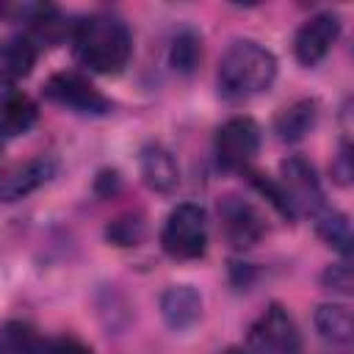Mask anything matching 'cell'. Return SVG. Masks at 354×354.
<instances>
[{"mask_svg":"<svg viewBox=\"0 0 354 354\" xmlns=\"http://www.w3.org/2000/svg\"><path fill=\"white\" fill-rule=\"evenodd\" d=\"M75 55L83 66L100 75H116L127 66L133 53V36L122 17L97 11L80 17L69 28Z\"/></svg>","mask_w":354,"mask_h":354,"instance_id":"obj_1","label":"cell"},{"mask_svg":"<svg viewBox=\"0 0 354 354\" xmlns=\"http://www.w3.org/2000/svg\"><path fill=\"white\" fill-rule=\"evenodd\" d=\"M277 77V55L252 39H238L218 61V91L227 100H249Z\"/></svg>","mask_w":354,"mask_h":354,"instance_id":"obj_2","label":"cell"},{"mask_svg":"<svg viewBox=\"0 0 354 354\" xmlns=\"http://www.w3.org/2000/svg\"><path fill=\"white\" fill-rule=\"evenodd\" d=\"M160 246L166 254L177 260H196L207 249V216L205 207L196 202H180L163 230H160Z\"/></svg>","mask_w":354,"mask_h":354,"instance_id":"obj_3","label":"cell"},{"mask_svg":"<svg viewBox=\"0 0 354 354\" xmlns=\"http://www.w3.org/2000/svg\"><path fill=\"white\" fill-rule=\"evenodd\" d=\"M249 351L252 354H299L301 335L296 321L282 304H268L254 324L249 326Z\"/></svg>","mask_w":354,"mask_h":354,"instance_id":"obj_4","label":"cell"},{"mask_svg":"<svg viewBox=\"0 0 354 354\" xmlns=\"http://www.w3.org/2000/svg\"><path fill=\"white\" fill-rule=\"evenodd\" d=\"M277 185H279V191H282L293 216H299V213L315 216L326 207L324 205V188H321V180H318L315 169L299 155H290V158L282 160Z\"/></svg>","mask_w":354,"mask_h":354,"instance_id":"obj_5","label":"cell"},{"mask_svg":"<svg viewBox=\"0 0 354 354\" xmlns=\"http://www.w3.org/2000/svg\"><path fill=\"white\" fill-rule=\"evenodd\" d=\"M44 97L61 108H69L75 113L100 116L111 111V100L80 72H55L44 83Z\"/></svg>","mask_w":354,"mask_h":354,"instance_id":"obj_6","label":"cell"},{"mask_svg":"<svg viewBox=\"0 0 354 354\" xmlns=\"http://www.w3.org/2000/svg\"><path fill=\"white\" fill-rule=\"evenodd\" d=\"M260 149V127L249 116H232L216 130V158L230 171H243Z\"/></svg>","mask_w":354,"mask_h":354,"instance_id":"obj_7","label":"cell"},{"mask_svg":"<svg viewBox=\"0 0 354 354\" xmlns=\"http://www.w3.org/2000/svg\"><path fill=\"white\" fill-rule=\"evenodd\" d=\"M340 36V17L332 11H318L310 19L301 22V28L293 36V53L299 58V64L304 66H315L326 58V53L332 50V44Z\"/></svg>","mask_w":354,"mask_h":354,"instance_id":"obj_8","label":"cell"},{"mask_svg":"<svg viewBox=\"0 0 354 354\" xmlns=\"http://www.w3.org/2000/svg\"><path fill=\"white\" fill-rule=\"evenodd\" d=\"M218 216H221V230L224 238L235 246V249H249L254 246L263 232H266V221L257 213L254 205H249L241 196H224L218 202Z\"/></svg>","mask_w":354,"mask_h":354,"instance_id":"obj_9","label":"cell"},{"mask_svg":"<svg viewBox=\"0 0 354 354\" xmlns=\"http://www.w3.org/2000/svg\"><path fill=\"white\" fill-rule=\"evenodd\" d=\"M55 174V160L50 155H36L22 163L0 169V202H17L41 188Z\"/></svg>","mask_w":354,"mask_h":354,"instance_id":"obj_10","label":"cell"},{"mask_svg":"<svg viewBox=\"0 0 354 354\" xmlns=\"http://www.w3.org/2000/svg\"><path fill=\"white\" fill-rule=\"evenodd\" d=\"M160 315L169 329L185 332L202 318V296L194 285H169L160 296Z\"/></svg>","mask_w":354,"mask_h":354,"instance_id":"obj_11","label":"cell"},{"mask_svg":"<svg viewBox=\"0 0 354 354\" xmlns=\"http://www.w3.org/2000/svg\"><path fill=\"white\" fill-rule=\"evenodd\" d=\"M36 55H39V44L28 33L8 36L0 44V83L3 86H14L22 77H28L33 72Z\"/></svg>","mask_w":354,"mask_h":354,"instance_id":"obj_12","label":"cell"},{"mask_svg":"<svg viewBox=\"0 0 354 354\" xmlns=\"http://www.w3.org/2000/svg\"><path fill=\"white\" fill-rule=\"evenodd\" d=\"M39 108L22 88H6L0 94V136L14 138L28 133L36 124Z\"/></svg>","mask_w":354,"mask_h":354,"instance_id":"obj_13","label":"cell"},{"mask_svg":"<svg viewBox=\"0 0 354 354\" xmlns=\"http://www.w3.org/2000/svg\"><path fill=\"white\" fill-rule=\"evenodd\" d=\"M141 177L152 191L171 194L180 185V169H177L174 155L160 144L144 147V152H141Z\"/></svg>","mask_w":354,"mask_h":354,"instance_id":"obj_14","label":"cell"},{"mask_svg":"<svg viewBox=\"0 0 354 354\" xmlns=\"http://www.w3.org/2000/svg\"><path fill=\"white\" fill-rule=\"evenodd\" d=\"M315 122H318V102L315 100H296L277 113L274 130L279 133L282 141H299L315 127Z\"/></svg>","mask_w":354,"mask_h":354,"instance_id":"obj_15","label":"cell"},{"mask_svg":"<svg viewBox=\"0 0 354 354\" xmlns=\"http://www.w3.org/2000/svg\"><path fill=\"white\" fill-rule=\"evenodd\" d=\"M313 324L318 329V335L329 343H348L351 332H354V321H351V307L348 304H321L313 315Z\"/></svg>","mask_w":354,"mask_h":354,"instance_id":"obj_16","label":"cell"},{"mask_svg":"<svg viewBox=\"0 0 354 354\" xmlns=\"http://www.w3.org/2000/svg\"><path fill=\"white\" fill-rule=\"evenodd\" d=\"M315 230L337 252H343V254L351 252V224H348V216L346 213L324 207L321 213H315Z\"/></svg>","mask_w":354,"mask_h":354,"instance_id":"obj_17","label":"cell"},{"mask_svg":"<svg viewBox=\"0 0 354 354\" xmlns=\"http://www.w3.org/2000/svg\"><path fill=\"white\" fill-rule=\"evenodd\" d=\"M41 343L36 332L22 321L0 324V354H39Z\"/></svg>","mask_w":354,"mask_h":354,"instance_id":"obj_18","label":"cell"},{"mask_svg":"<svg viewBox=\"0 0 354 354\" xmlns=\"http://www.w3.org/2000/svg\"><path fill=\"white\" fill-rule=\"evenodd\" d=\"M199 58H202V41H199V36L191 33V30L177 33V39L171 41V50H169V61H171V66H174L177 72L188 75V72L196 69Z\"/></svg>","mask_w":354,"mask_h":354,"instance_id":"obj_19","label":"cell"},{"mask_svg":"<svg viewBox=\"0 0 354 354\" xmlns=\"http://www.w3.org/2000/svg\"><path fill=\"white\" fill-rule=\"evenodd\" d=\"M141 235H144V224H141L138 218H133V216L116 218V221H111V227H108V238H111L113 243H119V246H136V243L141 241Z\"/></svg>","mask_w":354,"mask_h":354,"instance_id":"obj_20","label":"cell"},{"mask_svg":"<svg viewBox=\"0 0 354 354\" xmlns=\"http://www.w3.org/2000/svg\"><path fill=\"white\" fill-rule=\"evenodd\" d=\"M39 354H94V351H91V348L83 343V340L64 335V337H53V340L41 343Z\"/></svg>","mask_w":354,"mask_h":354,"instance_id":"obj_21","label":"cell"},{"mask_svg":"<svg viewBox=\"0 0 354 354\" xmlns=\"http://www.w3.org/2000/svg\"><path fill=\"white\" fill-rule=\"evenodd\" d=\"M324 285L329 290H340V293H348L351 290V266L348 263H335L326 268L324 274Z\"/></svg>","mask_w":354,"mask_h":354,"instance_id":"obj_22","label":"cell"},{"mask_svg":"<svg viewBox=\"0 0 354 354\" xmlns=\"http://www.w3.org/2000/svg\"><path fill=\"white\" fill-rule=\"evenodd\" d=\"M332 177L340 185H348V180H351V147H348V141L340 147V152H337V158L332 163Z\"/></svg>","mask_w":354,"mask_h":354,"instance_id":"obj_23","label":"cell"},{"mask_svg":"<svg viewBox=\"0 0 354 354\" xmlns=\"http://www.w3.org/2000/svg\"><path fill=\"white\" fill-rule=\"evenodd\" d=\"M221 354H246V351H243V348H224Z\"/></svg>","mask_w":354,"mask_h":354,"instance_id":"obj_24","label":"cell"}]
</instances>
